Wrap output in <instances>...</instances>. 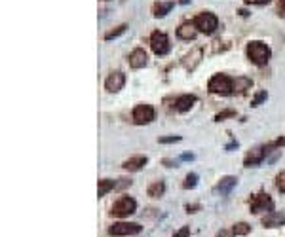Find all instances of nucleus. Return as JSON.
I'll return each mask as SVG.
<instances>
[{
    "label": "nucleus",
    "mask_w": 285,
    "mask_h": 237,
    "mask_svg": "<svg viewBox=\"0 0 285 237\" xmlns=\"http://www.w3.org/2000/svg\"><path fill=\"white\" fill-rule=\"evenodd\" d=\"M285 146V139H278L274 142H268V144H260V146H255L253 150H249L246 154V160H243V165L246 167H257L259 163L266 160V156L270 154L276 148Z\"/></svg>",
    "instance_id": "nucleus-1"
},
{
    "label": "nucleus",
    "mask_w": 285,
    "mask_h": 237,
    "mask_svg": "<svg viewBox=\"0 0 285 237\" xmlns=\"http://www.w3.org/2000/svg\"><path fill=\"white\" fill-rule=\"evenodd\" d=\"M246 53H247V59L253 64H257V67H264L270 61V57H272L270 46L266 44V42H262V40H251L246 48Z\"/></svg>",
    "instance_id": "nucleus-2"
},
{
    "label": "nucleus",
    "mask_w": 285,
    "mask_h": 237,
    "mask_svg": "<svg viewBox=\"0 0 285 237\" xmlns=\"http://www.w3.org/2000/svg\"><path fill=\"white\" fill-rule=\"evenodd\" d=\"M234 83H236V78H230L227 74H215L208 82V90L213 95L228 97L234 95Z\"/></svg>",
    "instance_id": "nucleus-3"
},
{
    "label": "nucleus",
    "mask_w": 285,
    "mask_h": 237,
    "mask_svg": "<svg viewBox=\"0 0 285 237\" xmlns=\"http://www.w3.org/2000/svg\"><path fill=\"white\" fill-rule=\"evenodd\" d=\"M192 23L196 25L198 32H203V34H213L219 29V17L213 12H200Z\"/></svg>",
    "instance_id": "nucleus-4"
},
{
    "label": "nucleus",
    "mask_w": 285,
    "mask_h": 237,
    "mask_svg": "<svg viewBox=\"0 0 285 237\" xmlns=\"http://www.w3.org/2000/svg\"><path fill=\"white\" fill-rule=\"evenodd\" d=\"M249 211L253 214H259V212H272L274 211V199L268 196L266 192H259L251 196L249 199Z\"/></svg>",
    "instance_id": "nucleus-5"
},
{
    "label": "nucleus",
    "mask_w": 285,
    "mask_h": 237,
    "mask_svg": "<svg viewBox=\"0 0 285 237\" xmlns=\"http://www.w3.org/2000/svg\"><path fill=\"white\" fill-rule=\"evenodd\" d=\"M131 118H133V123H135V125H149V123H152L156 120V110L152 104L141 103L133 109Z\"/></svg>",
    "instance_id": "nucleus-6"
},
{
    "label": "nucleus",
    "mask_w": 285,
    "mask_h": 237,
    "mask_svg": "<svg viewBox=\"0 0 285 237\" xmlns=\"http://www.w3.org/2000/svg\"><path fill=\"white\" fill-rule=\"evenodd\" d=\"M135 211H137V201L135 199L124 196V198H120L116 203L112 205L110 214H112V217H118V218H126V217H130V214H133Z\"/></svg>",
    "instance_id": "nucleus-7"
},
{
    "label": "nucleus",
    "mask_w": 285,
    "mask_h": 237,
    "mask_svg": "<svg viewBox=\"0 0 285 237\" xmlns=\"http://www.w3.org/2000/svg\"><path fill=\"white\" fill-rule=\"evenodd\" d=\"M150 48L156 55H168L169 50H171V44H169L168 34L162 31H154L150 34Z\"/></svg>",
    "instance_id": "nucleus-8"
},
{
    "label": "nucleus",
    "mask_w": 285,
    "mask_h": 237,
    "mask_svg": "<svg viewBox=\"0 0 285 237\" xmlns=\"http://www.w3.org/2000/svg\"><path fill=\"white\" fill-rule=\"evenodd\" d=\"M142 230L141 224H135V222H118V224L110 226L109 228V233L110 235H135L139 231Z\"/></svg>",
    "instance_id": "nucleus-9"
},
{
    "label": "nucleus",
    "mask_w": 285,
    "mask_h": 237,
    "mask_svg": "<svg viewBox=\"0 0 285 237\" xmlns=\"http://www.w3.org/2000/svg\"><path fill=\"white\" fill-rule=\"evenodd\" d=\"M124 85H126V74L120 71L110 72L109 76H107V80H105V90L109 91V93H118Z\"/></svg>",
    "instance_id": "nucleus-10"
},
{
    "label": "nucleus",
    "mask_w": 285,
    "mask_h": 237,
    "mask_svg": "<svg viewBox=\"0 0 285 237\" xmlns=\"http://www.w3.org/2000/svg\"><path fill=\"white\" fill-rule=\"evenodd\" d=\"M285 224V211H272L266 212L262 217V226L264 228H281Z\"/></svg>",
    "instance_id": "nucleus-11"
},
{
    "label": "nucleus",
    "mask_w": 285,
    "mask_h": 237,
    "mask_svg": "<svg viewBox=\"0 0 285 237\" xmlns=\"http://www.w3.org/2000/svg\"><path fill=\"white\" fill-rule=\"evenodd\" d=\"M128 63H130L131 69H142V67H147V63H149V55H147V52L142 48H135L130 53V57H128Z\"/></svg>",
    "instance_id": "nucleus-12"
},
{
    "label": "nucleus",
    "mask_w": 285,
    "mask_h": 237,
    "mask_svg": "<svg viewBox=\"0 0 285 237\" xmlns=\"http://www.w3.org/2000/svg\"><path fill=\"white\" fill-rule=\"evenodd\" d=\"M238 184V179L236 177H225V179H220L217 182V186L213 188L215 193H219V196H227V193L232 192V188H236Z\"/></svg>",
    "instance_id": "nucleus-13"
},
{
    "label": "nucleus",
    "mask_w": 285,
    "mask_h": 237,
    "mask_svg": "<svg viewBox=\"0 0 285 237\" xmlns=\"http://www.w3.org/2000/svg\"><path fill=\"white\" fill-rule=\"evenodd\" d=\"M201 55H203L201 48H196V50H192L190 53H187V55L182 57V64H185V69H187V71H194L196 67L200 64Z\"/></svg>",
    "instance_id": "nucleus-14"
},
{
    "label": "nucleus",
    "mask_w": 285,
    "mask_h": 237,
    "mask_svg": "<svg viewBox=\"0 0 285 237\" xmlns=\"http://www.w3.org/2000/svg\"><path fill=\"white\" fill-rule=\"evenodd\" d=\"M177 36H179L181 40H194L196 36H198V29H196L194 23L187 21V23L179 25V29H177Z\"/></svg>",
    "instance_id": "nucleus-15"
},
{
    "label": "nucleus",
    "mask_w": 285,
    "mask_h": 237,
    "mask_svg": "<svg viewBox=\"0 0 285 237\" xmlns=\"http://www.w3.org/2000/svg\"><path fill=\"white\" fill-rule=\"evenodd\" d=\"M147 163H149V158H147V156H133V158L124 161L122 167L126 171H141Z\"/></svg>",
    "instance_id": "nucleus-16"
},
{
    "label": "nucleus",
    "mask_w": 285,
    "mask_h": 237,
    "mask_svg": "<svg viewBox=\"0 0 285 237\" xmlns=\"http://www.w3.org/2000/svg\"><path fill=\"white\" fill-rule=\"evenodd\" d=\"M196 101H198V99H196V95H190V93L177 97L175 110H177V112H188V110H190L196 104Z\"/></svg>",
    "instance_id": "nucleus-17"
},
{
    "label": "nucleus",
    "mask_w": 285,
    "mask_h": 237,
    "mask_svg": "<svg viewBox=\"0 0 285 237\" xmlns=\"http://www.w3.org/2000/svg\"><path fill=\"white\" fill-rule=\"evenodd\" d=\"M175 6V2L173 0H169V2H156L154 8H152V15L154 17H166L171 10Z\"/></svg>",
    "instance_id": "nucleus-18"
},
{
    "label": "nucleus",
    "mask_w": 285,
    "mask_h": 237,
    "mask_svg": "<svg viewBox=\"0 0 285 237\" xmlns=\"http://www.w3.org/2000/svg\"><path fill=\"white\" fill-rule=\"evenodd\" d=\"M147 193H149L150 198H162L164 193H166V184H164L162 180H156V182H152V184L149 186V190H147Z\"/></svg>",
    "instance_id": "nucleus-19"
},
{
    "label": "nucleus",
    "mask_w": 285,
    "mask_h": 237,
    "mask_svg": "<svg viewBox=\"0 0 285 237\" xmlns=\"http://www.w3.org/2000/svg\"><path fill=\"white\" fill-rule=\"evenodd\" d=\"M114 188H116V180H110V179L99 180V188H97L99 198H103V196H107V193H109L110 190H114Z\"/></svg>",
    "instance_id": "nucleus-20"
},
{
    "label": "nucleus",
    "mask_w": 285,
    "mask_h": 237,
    "mask_svg": "<svg viewBox=\"0 0 285 237\" xmlns=\"http://www.w3.org/2000/svg\"><path fill=\"white\" fill-rule=\"evenodd\" d=\"M251 85H253V82L249 80V78H243V76L236 78V83H234V95H236V93H243V91L249 90Z\"/></svg>",
    "instance_id": "nucleus-21"
},
{
    "label": "nucleus",
    "mask_w": 285,
    "mask_h": 237,
    "mask_svg": "<svg viewBox=\"0 0 285 237\" xmlns=\"http://www.w3.org/2000/svg\"><path fill=\"white\" fill-rule=\"evenodd\" d=\"M126 29H128V25H126V23L114 27V29H110V31L105 34V40H114V38H118L120 34H124V32H126Z\"/></svg>",
    "instance_id": "nucleus-22"
},
{
    "label": "nucleus",
    "mask_w": 285,
    "mask_h": 237,
    "mask_svg": "<svg viewBox=\"0 0 285 237\" xmlns=\"http://www.w3.org/2000/svg\"><path fill=\"white\" fill-rule=\"evenodd\" d=\"M232 231L234 235H247L251 231V226L247 224V222H238V224L232 226Z\"/></svg>",
    "instance_id": "nucleus-23"
},
{
    "label": "nucleus",
    "mask_w": 285,
    "mask_h": 237,
    "mask_svg": "<svg viewBox=\"0 0 285 237\" xmlns=\"http://www.w3.org/2000/svg\"><path fill=\"white\" fill-rule=\"evenodd\" d=\"M196 184H198V175L188 173L185 182H182V188H185V190H190V188H196Z\"/></svg>",
    "instance_id": "nucleus-24"
},
{
    "label": "nucleus",
    "mask_w": 285,
    "mask_h": 237,
    "mask_svg": "<svg viewBox=\"0 0 285 237\" xmlns=\"http://www.w3.org/2000/svg\"><path fill=\"white\" fill-rule=\"evenodd\" d=\"M227 118H236V110H222V112H219V114L215 116V122H222Z\"/></svg>",
    "instance_id": "nucleus-25"
},
{
    "label": "nucleus",
    "mask_w": 285,
    "mask_h": 237,
    "mask_svg": "<svg viewBox=\"0 0 285 237\" xmlns=\"http://www.w3.org/2000/svg\"><path fill=\"white\" fill-rule=\"evenodd\" d=\"M276 188H278L281 193H285V171L278 173V177H276Z\"/></svg>",
    "instance_id": "nucleus-26"
},
{
    "label": "nucleus",
    "mask_w": 285,
    "mask_h": 237,
    "mask_svg": "<svg viewBox=\"0 0 285 237\" xmlns=\"http://www.w3.org/2000/svg\"><path fill=\"white\" fill-rule=\"evenodd\" d=\"M266 97H268V93H266V91H259V93L255 95V99L251 101V106H259L262 101H266Z\"/></svg>",
    "instance_id": "nucleus-27"
},
{
    "label": "nucleus",
    "mask_w": 285,
    "mask_h": 237,
    "mask_svg": "<svg viewBox=\"0 0 285 237\" xmlns=\"http://www.w3.org/2000/svg\"><path fill=\"white\" fill-rule=\"evenodd\" d=\"M181 141V137L179 135H171V137H160L158 139V142L160 144H171V142H179Z\"/></svg>",
    "instance_id": "nucleus-28"
},
{
    "label": "nucleus",
    "mask_w": 285,
    "mask_h": 237,
    "mask_svg": "<svg viewBox=\"0 0 285 237\" xmlns=\"http://www.w3.org/2000/svg\"><path fill=\"white\" fill-rule=\"evenodd\" d=\"M276 13L279 17H285V0H278V6H276Z\"/></svg>",
    "instance_id": "nucleus-29"
},
{
    "label": "nucleus",
    "mask_w": 285,
    "mask_h": 237,
    "mask_svg": "<svg viewBox=\"0 0 285 237\" xmlns=\"http://www.w3.org/2000/svg\"><path fill=\"white\" fill-rule=\"evenodd\" d=\"M243 2H246V4H251V6H264L270 0H243Z\"/></svg>",
    "instance_id": "nucleus-30"
},
{
    "label": "nucleus",
    "mask_w": 285,
    "mask_h": 237,
    "mask_svg": "<svg viewBox=\"0 0 285 237\" xmlns=\"http://www.w3.org/2000/svg\"><path fill=\"white\" fill-rule=\"evenodd\" d=\"M201 207L198 205V203H194V205H187V212H198Z\"/></svg>",
    "instance_id": "nucleus-31"
},
{
    "label": "nucleus",
    "mask_w": 285,
    "mask_h": 237,
    "mask_svg": "<svg viewBox=\"0 0 285 237\" xmlns=\"http://www.w3.org/2000/svg\"><path fill=\"white\" fill-rule=\"evenodd\" d=\"M217 237H234V231H228V230H220L217 233Z\"/></svg>",
    "instance_id": "nucleus-32"
},
{
    "label": "nucleus",
    "mask_w": 285,
    "mask_h": 237,
    "mask_svg": "<svg viewBox=\"0 0 285 237\" xmlns=\"http://www.w3.org/2000/svg\"><path fill=\"white\" fill-rule=\"evenodd\" d=\"M188 233H190V230H188V228H182L181 231H177L175 237H188Z\"/></svg>",
    "instance_id": "nucleus-33"
},
{
    "label": "nucleus",
    "mask_w": 285,
    "mask_h": 237,
    "mask_svg": "<svg viewBox=\"0 0 285 237\" xmlns=\"http://www.w3.org/2000/svg\"><path fill=\"white\" fill-rule=\"evenodd\" d=\"M164 165H166V167H177V161H173V160H164Z\"/></svg>",
    "instance_id": "nucleus-34"
},
{
    "label": "nucleus",
    "mask_w": 285,
    "mask_h": 237,
    "mask_svg": "<svg viewBox=\"0 0 285 237\" xmlns=\"http://www.w3.org/2000/svg\"><path fill=\"white\" fill-rule=\"evenodd\" d=\"M182 160H194V156H192V154H185V156H182Z\"/></svg>",
    "instance_id": "nucleus-35"
},
{
    "label": "nucleus",
    "mask_w": 285,
    "mask_h": 237,
    "mask_svg": "<svg viewBox=\"0 0 285 237\" xmlns=\"http://www.w3.org/2000/svg\"><path fill=\"white\" fill-rule=\"evenodd\" d=\"M188 2H190V0H181V4H188Z\"/></svg>",
    "instance_id": "nucleus-36"
},
{
    "label": "nucleus",
    "mask_w": 285,
    "mask_h": 237,
    "mask_svg": "<svg viewBox=\"0 0 285 237\" xmlns=\"http://www.w3.org/2000/svg\"><path fill=\"white\" fill-rule=\"evenodd\" d=\"M103 2H109V0H103Z\"/></svg>",
    "instance_id": "nucleus-37"
}]
</instances>
